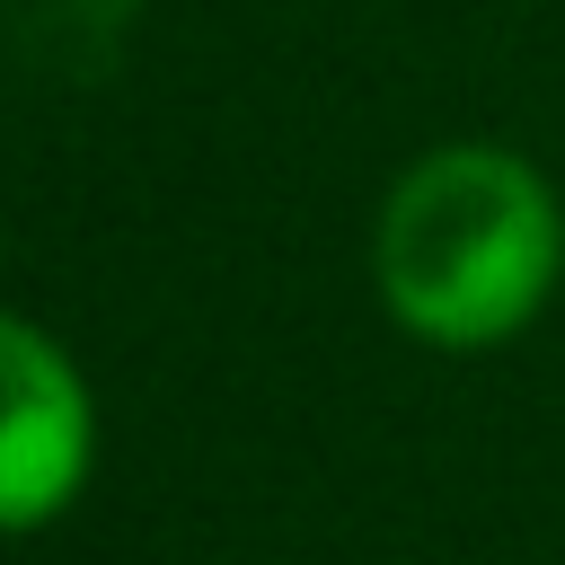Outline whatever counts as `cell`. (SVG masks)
Listing matches in <instances>:
<instances>
[{"mask_svg":"<svg viewBox=\"0 0 565 565\" xmlns=\"http://www.w3.org/2000/svg\"><path fill=\"white\" fill-rule=\"evenodd\" d=\"M88 388L71 353L0 309V530H44L88 477Z\"/></svg>","mask_w":565,"mask_h":565,"instance_id":"2","label":"cell"},{"mask_svg":"<svg viewBox=\"0 0 565 565\" xmlns=\"http://www.w3.org/2000/svg\"><path fill=\"white\" fill-rule=\"evenodd\" d=\"M565 274V212L512 150L459 141L397 177L380 212V291L406 335L477 353L521 335Z\"/></svg>","mask_w":565,"mask_h":565,"instance_id":"1","label":"cell"}]
</instances>
